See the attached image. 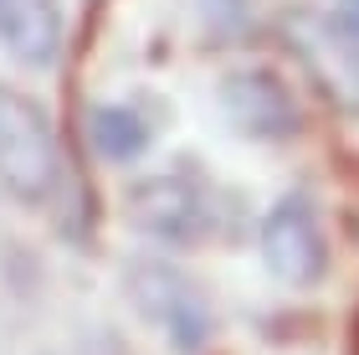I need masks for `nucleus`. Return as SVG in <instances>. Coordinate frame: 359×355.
Returning <instances> with one entry per match:
<instances>
[{"instance_id":"423d86ee","label":"nucleus","mask_w":359,"mask_h":355,"mask_svg":"<svg viewBox=\"0 0 359 355\" xmlns=\"http://www.w3.org/2000/svg\"><path fill=\"white\" fill-rule=\"evenodd\" d=\"M221 108L236 124V134L247 139H287L298 129V103L283 88V77H272L262 67H241L226 72L221 83Z\"/></svg>"},{"instance_id":"6e6552de","label":"nucleus","mask_w":359,"mask_h":355,"mask_svg":"<svg viewBox=\"0 0 359 355\" xmlns=\"http://www.w3.org/2000/svg\"><path fill=\"white\" fill-rule=\"evenodd\" d=\"M88 139L103 160L128 165V160H139L149 150V119H144L139 108H128V103H97L88 114Z\"/></svg>"},{"instance_id":"f257e3e1","label":"nucleus","mask_w":359,"mask_h":355,"mask_svg":"<svg viewBox=\"0 0 359 355\" xmlns=\"http://www.w3.org/2000/svg\"><path fill=\"white\" fill-rule=\"evenodd\" d=\"M57 134L36 98L0 83V186L15 201H46L57 186Z\"/></svg>"},{"instance_id":"f03ea898","label":"nucleus","mask_w":359,"mask_h":355,"mask_svg":"<svg viewBox=\"0 0 359 355\" xmlns=\"http://www.w3.org/2000/svg\"><path fill=\"white\" fill-rule=\"evenodd\" d=\"M287 52L339 114H359V31L323 11H292L283 21Z\"/></svg>"},{"instance_id":"7ed1b4c3","label":"nucleus","mask_w":359,"mask_h":355,"mask_svg":"<svg viewBox=\"0 0 359 355\" xmlns=\"http://www.w3.org/2000/svg\"><path fill=\"white\" fill-rule=\"evenodd\" d=\"M123 283H128L134 309L149 319L154 330H165V340L175 350L195 355L210 340V304H205L201 288H195L190 273H180L165 257H139V263H128Z\"/></svg>"},{"instance_id":"39448f33","label":"nucleus","mask_w":359,"mask_h":355,"mask_svg":"<svg viewBox=\"0 0 359 355\" xmlns=\"http://www.w3.org/2000/svg\"><path fill=\"white\" fill-rule=\"evenodd\" d=\"M262 263L277 283L287 288H308L323 278L329 268V247H323V232H318V217L308 196H283L267 212L262 221Z\"/></svg>"},{"instance_id":"0eeeda50","label":"nucleus","mask_w":359,"mask_h":355,"mask_svg":"<svg viewBox=\"0 0 359 355\" xmlns=\"http://www.w3.org/2000/svg\"><path fill=\"white\" fill-rule=\"evenodd\" d=\"M0 46L21 67H52L62 52V6L57 0H0Z\"/></svg>"},{"instance_id":"1a4fd4ad","label":"nucleus","mask_w":359,"mask_h":355,"mask_svg":"<svg viewBox=\"0 0 359 355\" xmlns=\"http://www.w3.org/2000/svg\"><path fill=\"white\" fill-rule=\"evenodd\" d=\"M334 15H339V21H349V26L359 31V0H339V11H334Z\"/></svg>"},{"instance_id":"20e7f679","label":"nucleus","mask_w":359,"mask_h":355,"mask_svg":"<svg viewBox=\"0 0 359 355\" xmlns=\"http://www.w3.org/2000/svg\"><path fill=\"white\" fill-rule=\"evenodd\" d=\"M123 217L128 227L154 237V242H195L210 227V206H205V191L190 181V175H144L123 191Z\"/></svg>"}]
</instances>
